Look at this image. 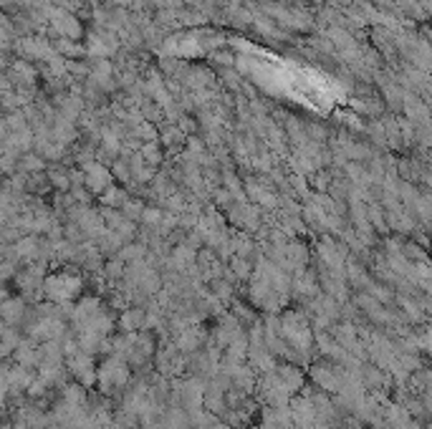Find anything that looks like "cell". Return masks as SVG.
I'll use <instances>...</instances> for the list:
<instances>
[{
    "label": "cell",
    "instance_id": "cell-1",
    "mask_svg": "<svg viewBox=\"0 0 432 429\" xmlns=\"http://www.w3.org/2000/svg\"><path fill=\"white\" fill-rule=\"evenodd\" d=\"M281 321V336L283 341L288 344L291 349V359L296 356H306L311 351V346H314V329H311V321L309 316H304L301 311H288L283 313Z\"/></svg>",
    "mask_w": 432,
    "mask_h": 429
},
{
    "label": "cell",
    "instance_id": "cell-2",
    "mask_svg": "<svg viewBox=\"0 0 432 429\" xmlns=\"http://www.w3.org/2000/svg\"><path fill=\"white\" fill-rule=\"evenodd\" d=\"M83 280L78 270H56L43 278V298L48 303H71L81 296Z\"/></svg>",
    "mask_w": 432,
    "mask_h": 429
},
{
    "label": "cell",
    "instance_id": "cell-3",
    "mask_svg": "<svg viewBox=\"0 0 432 429\" xmlns=\"http://www.w3.org/2000/svg\"><path fill=\"white\" fill-rule=\"evenodd\" d=\"M132 381V366H129L124 359L109 356L101 361V366L96 369V384H99L101 394H109V391H122Z\"/></svg>",
    "mask_w": 432,
    "mask_h": 429
},
{
    "label": "cell",
    "instance_id": "cell-4",
    "mask_svg": "<svg viewBox=\"0 0 432 429\" xmlns=\"http://www.w3.org/2000/svg\"><path fill=\"white\" fill-rule=\"evenodd\" d=\"M63 366H66V374H71L76 384H81L83 389L86 386H94L96 384V364H94V356L83 351H71L63 356Z\"/></svg>",
    "mask_w": 432,
    "mask_h": 429
},
{
    "label": "cell",
    "instance_id": "cell-5",
    "mask_svg": "<svg viewBox=\"0 0 432 429\" xmlns=\"http://www.w3.org/2000/svg\"><path fill=\"white\" fill-rule=\"evenodd\" d=\"M309 376L324 394H336V391L341 389L344 369L331 366V364H314V366L309 369Z\"/></svg>",
    "mask_w": 432,
    "mask_h": 429
},
{
    "label": "cell",
    "instance_id": "cell-6",
    "mask_svg": "<svg viewBox=\"0 0 432 429\" xmlns=\"http://www.w3.org/2000/svg\"><path fill=\"white\" fill-rule=\"evenodd\" d=\"M31 303L23 296H8L0 301V326H11V329H21L26 321Z\"/></svg>",
    "mask_w": 432,
    "mask_h": 429
},
{
    "label": "cell",
    "instance_id": "cell-7",
    "mask_svg": "<svg viewBox=\"0 0 432 429\" xmlns=\"http://www.w3.org/2000/svg\"><path fill=\"white\" fill-rule=\"evenodd\" d=\"M319 255H322L324 268H329V270H336V273H344L346 250H344V245H339L336 240L324 238L322 243H319Z\"/></svg>",
    "mask_w": 432,
    "mask_h": 429
},
{
    "label": "cell",
    "instance_id": "cell-8",
    "mask_svg": "<svg viewBox=\"0 0 432 429\" xmlns=\"http://www.w3.org/2000/svg\"><path fill=\"white\" fill-rule=\"evenodd\" d=\"M273 374H276V379L281 381V386H283V389H286L291 396L299 394V391L304 389V384H306V376L301 374V369L291 366V364H276Z\"/></svg>",
    "mask_w": 432,
    "mask_h": 429
},
{
    "label": "cell",
    "instance_id": "cell-9",
    "mask_svg": "<svg viewBox=\"0 0 432 429\" xmlns=\"http://www.w3.org/2000/svg\"><path fill=\"white\" fill-rule=\"evenodd\" d=\"M294 417L288 407H266L261 414V429H291Z\"/></svg>",
    "mask_w": 432,
    "mask_h": 429
},
{
    "label": "cell",
    "instance_id": "cell-10",
    "mask_svg": "<svg viewBox=\"0 0 432 429\" xmlns=\"http://www.w3.org/2000/svg\"><path fill=\"white\" fill-rule=\"evenodd\" d=\"M119 326L124 329V334H139L147 331V311L139 306L124 308V313L119 316Z\"/></svg>",
    "mask_w": 432,
    "mask_h": 429
},
{
    "label": "cell",
    "instance_id": "cell-11",
    "mask_svg": "<svg viewBox=\"0 0 432 429\" xmlns=\"http://www.w3.org/2000/svg\"><path fill=\"white\" fill-rule=\"evenodd\" d=\"M13 359H16L18 366H26V369H38V344L34 339H23L18 344V349L13 351Z\"/></svg>",
    "mask_w": 432,
    "mask_h": 429
},
{
    "label": "cell",
    "instance_id": "cell-12",
    "mask_svg": "<svg viewBox=\"0 0 432 429\" xmlns=\"http://www.w3.org/2000/svg\"><path fill=\"white\" fill-rule=\"evenodd\" d=\"M227 215H230V220H233L235 225H240L243 230H255L258 228V223H261L258 210L250 207V205H230Z\"/></svg>",
    "mask_w": 432,
    "mask_h": 429
},
{
    "label": "cell",
    "instance_id": "cell-13",
    "mask_svg": "<svg viewBox=\"0 0 432 429\" xmlns=\"http://www.w3.org/2000/svg\"><path fill=\"white\" fill-rule=\"evenodd\" d=\"M83 182H86V187H89L91 192H104L111 182V174H109V169L101 167V164H89Z\"/></svg>",
    "mask_w": 432,
    "mask_h": 429
},
{
    "label": "cell",
    "instance_id": "cell-14",
    "mask_svg": "<svg viewBox=\"0 0 432 429\" xmlns=\"http://www.w3.org/2000/svg\"><path fill=\"white\" fill-rule=\"evenodd\" d=\"M162 422V429H192V422H190V414L185 412L180 404L170 407L165 412V417L160 419Z\"/></svg>",
    "mask_w": 432,
    "mask_h": 429
},
{
    "label": "cell",
    "instance_id": "cell-15",
    "mask_svg": "<svg viewBox=\"0 0 432 429\" xmlns=\"http://www.w3.org/2000/svg\"><path fill=\"white\" fill-rule=\"evenodd\" d=\"M23 341L21 331L18 329H11V326H0V359L13 356V351L18 349V344Z\"/></svg>",
    "mask_w": 432,
    "mask_h": 429
},
{
    "label": "cell",
    "instance_id": "cell-16",
    "mask_svg": "<svg viewBox=\"0 0 432 429\" xmlns=\"http://www.w3.org/2000/svg\"><path fill=\"white\" fill-rule=\"evenodd\" d=\"M18 270H21V263H18L16 258H0V283L3 285L16 278Z\"/></svg>",
    "mask_w": 432,
    "mask_h": 429
}]
</instances>
